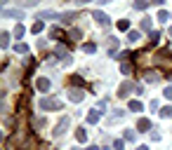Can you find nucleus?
Masks as SVG:
<instances>
[{
    "label": "nucleus",
    "mask_w": 172,
    "mask_h": 150,
    "mask_svg": "<svg viewBox=\"0 0 172 150\" xmlns=\"http://www.w3.org/2000/svg\"><path fill=\"white\" fill-rule=\"evenodd\" d=\"M40 108H43V110H59V108H61V101H57V98H43V101H40Z\"/></svg>",
    "instance_id": "f257e3e1"
},
{
    "label": "nucleus",
    "mask_w": 172,
    "mask_h": 150,
    "mask_svg": "<svg viewBox=\"0 0 172 150\" xmlns=\"http://www.w3.org/2000/svg\"><path fill=\"white\" fill-rule=\"evenodd\" d=\"M68 124H71V120H68V117H61V122H59V124L54 127V136H57V138L66 134V129H68Z\"/></svg>",
    "instance_id": "f03ea898"
},
{
    "label": "nucleus",
    "mask_w": 172,
    "mask_h": 150,
    "mask_svg": "<svg viewBox=\"0 0 172 150\" xmlns=\"http://www.w3.org/2000/svg\"><path fill=\"white\" fill-rule=\"evenodd\" d=\"M2 17L5 19H24L21 9H2Z\"/></svg>",
    "instance_id": "7ed1b4c3"
},
{
    "label": "nucleus",
    "mask_w": 172,
    "mask_h": 150,
    "mask_svg": "<svg viewBox=\"0 0 172 150\" xmlns=\"http://www.w3.org/2000/svg\"><path fill=\"white\" fill-rule=\"evenodd\" d=\"M36 87L40 89V92H47V89L52 87V82H50L47 78H38V80H36Z\"/></svg>",
    "instance_id": "20e7f679"
},
{
    "label": "nucleus",
    "mask_w": 172,
    "mask_h": 150,
    "mask_svg": "<svg viewBox=\"0 0 172 150\" xmlns=\"http://www.w3.org/2000/svg\"><path fill=\"white\" fill-rule=\"evenodd\" d=\"M45 19H59L57 12H38L36 14V21H45Z\"/></svg>",
    "instance_id": "39448f33"
},
{
    "label": "nucleus",
    "mask_w": 172,
    "mask_h": 150,
    "mask_svg": "<svg viewBox=\"0 0 172 150\" xmlns=\"http://www.w3.org/2000/svg\"><path fill=\"white\" fill-rule=\"evenodd\" d=\"M68 98H71L73 103H80L82 98H85V94H82L80 89H71V94H68Z\"/></svg>",
    "instance_id": "423d86ee"
},
{
    "label": "nucleus",
    "mask_w": 172,
    "mask_h": 150,
    "mask_svg": "<svg viewBox=\"0 0 172 150\" xmlns=\"http://www.w3.org/2000/svg\"><path fill=\"white\" fill-rule=\"evenodd\" d=\"M73 19H75V12H64V14H59V21H61V24H73Z\"/></svg>",
    "instance_id": "0eeeda50"
},
{
    "label": "nucleus",
    "mask_w": 172,
    "mask_h": 150,
    "mask_svg": "<svg viewBox=\"0 0 172 150\" xmlns=\"http://www.w3.org/2000/svg\"><path fill=\"white\" fill-rule=\"evenodd\" d=\"M94 19H97L99 26H109V17H106L104 12H94Z\"/></svg>",
    "instance_id": "6e6552de"
},
{
    "label": "nucleus",
    "mask_w": 172,
    "mask_h": 150,
    "mask_svg": "<svg viewBox=\"0 0 172 150\" xmlns=\"http://www.w3.org/2000/svg\"><path fill=\"white\" fill-rule=\"evenodd\" d=\"M139 38H142V35H139V31H130V33H127V42L135 45V42H139Z\"/></svg>",
    "instance_id": "1a4fd4ad"
},
{
    "label": "nucleus",
    "mask_w": 172,
    "mask_h": 150,
    "mask_svg": "<svg viewBox=\"0 0 172 150\" xmlns=\"http://www.w3.org/2000/svg\"><path fill=\"white\" fill-rule=\"evenodd\" d=\"M130 89H132V85H130V82H125L123 87L118 89V96H120V98H123V96H127V92H130Z\"/></svg>",
    "instance_id": "9d476101"
},
{
    "label": "nucleus",
    "mask_w": 172,
    "mask_h": 150,
    "mask_svg": "<svg viewBox=\"0 0 172 150\" xmlns=\"http://www.w3.org/2000/svg\"><path fill=\"white\" fill-rule=\"evenodd\" d=\"M87 122H99V110H90V115H87Z\"/></svg>",
    "instance_id": "9b49d317"
},
{
    "label": "nucleus",
    "mask_w": 172,
    "mask_h": 150,
    "mask_svg": "<svg viewBox=\"0 0 172 150\" xmlns=\"http://www.w3.org/2000/svg\"><path fill=\"white\" fill-rule=\"evenodd\" d=\"M40 0H17V5H21V7H31V5H38Z\"/></svg>",
    "instance_id": "f8f14e48"
},
{
    "label": "nucleus",
    "mask_w": 172,
    "mask_h": 150,
    "mask_svg": "<svg viewBox=\"0 0 172 150\" xmlns=\"http://www.w3.org/2000/svg\"><path fill=\"white\" fill-rule=\"evenodd\" d=\"M149 127H151V122H149V120H139V124H137V129H139V132H146Z\"/></svg>",
    "instance_id": "ddd939ff"
},
{
    "label": "nucleus",
    "mask_w": 172,
    "mask_h": 150,
    "mask_svg": "<svg viewBox=\"0 0 172 150\" xmlns=\"http://www.w3.org/2000/svg\"><path fill=\"white\" fill-rule=\"evenodd\" d=\"M82 49H85L87 54H94V52H97V45H94V42H87V45H82Z\"/></svg>",
    "instance_id": "4468645a"
},
{
    "label": "nucleus",
    "mask_w": 172,
    "mask_h": 150,
    "mask_svg": "<svg viewBox=\"0 0 172 150\" xmlns=\"http://www.w3.org/2000/svg\"><path fill=\"white\" fill-rule=\"evenodd\" d=\"M149 2H151V0H135V9H144Z\"/></svg>",
    "instance_id": "2eb2a0df"
},
{
    "label": "nucleus",
    "mask_w": 172,
    "mask_h": 150,
    "mask_svg": "<svg viewBox=\"0 0 172 150\" xmlns=\"http://www.w3.org/2000/svg\"><path fill=\"white\" fill-rule=\"evenodd\" d=\"M130 110L139 113V110H142V103H139V101H130Z\"/></svg>",
    "instance_id": "dca6fc26"
},
{
    "label": "nucleus",
    "mask_w": 172,
    "mask_h": 150,
    "mask_svg": "<svg viewBox=\"0 0 172 150\" xmlns=\"http://www.w3.org/2000/svg\"><path fill=\"white\" fill-rule=\"evenodd\" d=\"M75 138H78V141H85V138H87V132H85V129H78V134H75Z\"/></svg>",
    "instance_id": "f3484780"
},
{
    "label": "nucleus",
    "mask_w": 172,
    "mask_h": 150,
    "mask_svg": "<svg viewBox=\"0 0 172 150\" xmlns=\"http://www.w3.org/2000/svg\"><path fill=\"white\" fill-rule=\"evenodd\" d=\"M24 33H26V28H24V26H21V24H19V26L14 28V35H17V38H21V35H24Z\"/></svg>",
    "instance_id": "a211bd4d"
},
{
    "label": "nucleus",
    "mask_w": 172,
    "mask_h": 150,
    "mask_svg": "<svg viewBox=\"0 0 172 150\" xmlns=\"http://www.w3.org/2000/svg\"><path fill=\"white\" fill-rule=\"evenodd\" d=\"M167 19H170V14H167L165 9H160V12H158V21H167Z\"/></svg>",
    "instance_id": "6ab92c4d"
},
{
    "label": "nucleus",
    "mask_w": 172,
    "mask_h": 150,
    "mask_svg": "<svg viewBox=\"0 0 172 150\" xmlns=\"http://www.w3.org/2000/svg\"><path fill=\"white\" fill-rule=\"evenodd\" d=\"M43 28H45V26H43V21H36V24H33V33L38 35V33H40Z\"/></svg>",
    "instance_id": "aec40b11"
},
{
    "label": "nucleus",
    "mask_w": 172,
    "mask_h": 150,
    "mask_svg": "<svg viewBox=\"0 0 172 150\" xmlns=\"http://www.w3.org/2000/svg\"><path fill=\"white\" fill-rule=\"evenodd\" d=\"M14 49H17V54H26V52H28V47H26V45H17Z\"/></svg>",
    "instance_id": "412c9836"
},
{
    "label": "nucleus",
    "mask_w": 172,
    "mask_h": 150,
    "mask_svg": "<svg viewBox=\"0 0 172 150\" xmlns=\"http://www.w3.org/2000/svg\"><path fill=\"white\" fill-rule=\"evenodd\" d=\"M118 28H120V31H127V28H130V21H125V19H123V21L118 24Z\"/></svg>",
    "instance_id": "4be33fe9"
},
{
    "label": "nucleus",
    "mask_w": 172,
    "mask_h": 150,
    "mask_svg": "<svg viewBox=\"0 0 172 150\" xmlns=\"http://www.w3.org/2000/svg\"><path fill=\"white\" fill-rule=\"evenodd\" d=\"M142 28H144V31H151V19H144V21H142Z\"/></svg>",
    "instance_id": "5701e85b"
},
{
    "label": "nucleus",
    "mask_w": 172,
    "mask_h": 150,
    "mask_svg": "<svg viewBox=\"0 0 172 150\" xmlns=\"http://www.w3.org/2000/svg\"><path fill=\"white\" fill-rule=\"evenodd\" d=\"M146 82H158V75H156V73H149V75H146Z\"/></svg>",
    "instance_id": "b1692460"
},
{
    "label": "nucleus",
    "mask_w": 172,
    "mask_h": 150,
    "mask_svg": "<svg viewBox=\"0 0 172 150\" xmlns=\"http://www.w3.org/2000/svg\"><path fill=\"white\" fill-rule=\"evenodd\" d=\"M149 38H151V40H149V42H151V45H158V38H160V35H158V33H151V35H149Z\"/></svg>",
    "instance_id": "393cba45"
},
{
    "label": "nucleus",
    "mask_w": 172,
    "mask_h": 150,
    "mask_svg": "<svg viewBox=\"0 0 172 150\" xmlns=\"http://www.w3.org/2000/svg\"><path fill=\"white\" fill-rule=\"evenodd\" d=\"M160 115H163V117H170V115H172V108H170V106L163 108V113H160Z\"/></svg>",
    "instance_id": "a878e982"
},
{
    "label": "nucleus",
    "mask_w": 172,
    "mask_h": 150,
    "mask_svg": "<svg viewBox=\"0 0 172 150\" xmlns=\"http://www.w3.org/2000/svg\"><path fill=\"white\" fill-rule=\"evenodd\" d=\"M135 138H137V136L132 132H125V141H135Z\"/></svg>",
    "instance_id": "bb28decb"
},
{
    "label": "nucleus",
    "mask_w": 172,
    "mask_h": 150,
    "mask_svg": "<svg viewBox=\"0 0 172 150\" xmlns=\"http://www.w3.org/2000/svg\"><path fill=\"white\" fill-rule=\"evenodd\" d=\"M7 45H9V35H7V33H2V47H7Z\"/></svg>",
    "instance_id": "cd10ccee"
},
{
    "label": "nucleus",
    "mask_w": 172,
    "mask_h": 150,
    "mask_svg": "<svg viewBox=\"0 0 172 150\" xmlns=\"http://www.w3.org/2000/svg\"><path fill=\"white\" fill-rule=\"evenodd\" d=\"M165 96H167V98H172V87H167V89H165Z\"/></svg>",
    "instance_id": "c85d7f7f"
},
{
    "label": "nucleus",
    "mask_w": 172,
    "mask_h": 150,
    "mask_svg": "<svg viewBox=\"0 0 172 150\" xmlns=\"http://www.w3.org/2000/svg\"><path fill=\"white\" fill-rule=\"evenodd\" d=\"M151 2H153V5H163V0H151Z\"/></svg>",
    "instance_id": "c756f323"
},
{
    "label": "nucleus",
    "mask_w": 172,
    "mask_h": 150,
    "mask_svg": "<svg viewBox=\"0 0 172 150\" xmlns=\"http://www.w3.org/2000/svg\"><path fill=\"white\" fill-rule=\"evenodd\" d=\"M75 2H78V5H85V2H90V0H75Z\"/></svg>",
    "instance_id": "7c9ffc66"
},
{
    "label": "nucleus",
    "mask_w": 172,
    "mask_h": 150,
    "mask_svg": "<svg viewBox=\"0 0 172 150\" xmlns=\"http://www.w3.org/2000/svg\"><path fill=\"white\" fill-rule=\"evenodd\" d=\"M97 2H99V5H106V2H111V0H97Z\"/></svg>",
    "instance_id": "2f4dec72"
},
{
    "label": "nucleus",
    "mask_w": 172,
    "mask_h": 150,
    "mask_svg": "<svg viewBox=\"0 0 172 150\" xmlns=\"http://www.w3.org/2000/svg\"><path fill=\"white\" fill-rule=\"evenodd\" d=\"M87 150H99V148H97V145H90V148H87Z\"/></svg>",
    "instance_id": "473e14b6"
},
{
    "label": "nucleus",
    "mask_w": 172,
    "mask_h": 150,
    "mask_svg": "<svg viewBox=\"0 0 172 150\" xmlns=\"http://www.w3.org/2000/svg\"><path fill=\"white\" fill-rule=\"evenodd\" d=\"M137 150H146V148H144V145H142V148H137Z\"/></svg>",
    "instance_id": "72a5a7b5"
},
{
    "label": "nucleus",
    "mask_w": 172,
    "mask_h": 150,
    "mask_svg": "<svg viewBox=\"0 0 172 150\" xmlns=\"http://www.w3.org/2000/svg\"><path fill=\"white\" fill-rule=\"evenodd\" d=\"M73 150H80V148H73Z\"/></svg>",
    "instance_id": "f704fd0d"
},
{
    "label": "nucleus",
    "mask_w": 172,
    "mask_h": 150,
    "mask_svg": "<svg viewBox=\"0 0 172 150\" xmlns=\"http://www.w3.org/2000/svg\"><path fill=\"white\" fill-rule=\"evenodd\" d=\"M170 35H172V28H170Z\"/></svg>",
    "instance_id": "c9c22d12"
}]
</instances>
